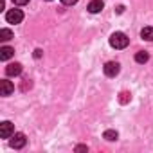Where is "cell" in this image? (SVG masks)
I'll list each match as a JSON object with an SVG mask.
<instances>
[{
  "instance_id": "6da1fadb",
  "label": "cell",
  "mask_w": 153,
  "mask_h": 153,
  "mask_svg": "<svg viewBox=\"0 0 153 153\" xmlns=\"http://www.w3.org/2000/svg\"><path fill=\"white\" fill-rule=\"evenodd\" d=\"M130 43V38L124 34V33H114L110 36V45L114 49H126Z\"/></svg>"
},
{
  "instance_id": "7a4b0ae2",
  "label": "cell",
  "mask_w": 153,
  "mask_h": 153,
  "mask_svg": "<svg viewBox=\"0 0 153 153\" xmlns=\"http://www.w3.org/2000/svg\"><path fill=\"white\" fill-rule=\"evenodd\" d=\"M6 20H7L9 24H20V22L24 20V13H22L20 9H11V11L6 13Z\"/></svg>"
},
{
  "instance_id": "3957f363",
  "label": "cell",
  "mask_w": 153,
  "mask_h": 153,
  "mask_svg": "<svg viewBox=\"0 0 153 153\" xmlns=\"http://www.w3.org/2000/svg\"><path fill=\"white\" fill-rule=\"evenodd\" d=\"M25 144H27V137L24 133H15L13 135V139H11V148L13 149H22Z\"/></svg>"
},
{
  "instance_id": "277c9868",
  "label": "cell",
  "mask_w": 153,
  "mask_h": 153,
  "mask_svg": "<svg viewBox=\"0 0 153 153\" xmlns=\"http://www.w3.org/2000/svg\"><path fill=\"white\" fill-rule=\"evenodd\" d=\"M13 133H15V126L9 121H4L2 124H0V137L2 139H9Z\"/></svg>"
},
{
  "instance_id": "5b68a950",
  "label": "cell",
  "mask_w": 153,
  "mask_h": 153,
  "mask_svg": "<svg viewBox=\"0 0 153 153\" xmlns=\"http://www.w3.org/2000/svg\"><path fill=\"white\" fill-rule=\"evenodd\" d=\"M119 70H121V67H119L117 61H108L105 65V74L108 76V78H115V76L119 74Z\"/></svg>"
},
{
  "instance_id": "8992f818",
  "label": "cell",
  "mask_w": 153,
  "mask_h": 153,
  "mask_svg": "<svg viewBox=\"0 0 153 153\" xmlns=\"http://www.w3.org/2000/svg\"><path fill=\"white\" fill-rule=\"evenodd\" d=\"M13 92H15V85L11 81H7V79L0 81V94H2V96H11Z\"/></svg>"
},
{
  "instance_id": "52a82bcc",
  "label": "cell",
  "mask_w": 153,
  "mask_h": 153,
  "mask_svg": "<svg viewBox=\"0 0 153 153\" xmlns=\"http://www.w3.org/2000/svg\"><path fill=\"white\" fill-rule=\"evenodd\" d=\"M6 74L7 76H20L22 74V65L20 63H9L6 67Z\"/></svg>"
},
{
  "instance_id": "ba28073f",
  "label": "cell",
  "mask_w": 153,
  "mask_h": 153,
  "mask_svg": "<svg viewBox=\"0 0 153 153\" xmlns=\"http://www.w3.org/2000/svg\"><path fill=\"white\" fill-rule=\"evenodd\" d=\"M13 54H15V49L13 47L4 45L2 49H0V59H2V61H7L9 58H13Z\"/></svg>"
},
{
  "instance_id": "9c48e42d",
  "label": "cell",
  "mask_w": 153,
  "mask_h": 153,
  "mask_svg": "<svg viewBox=\"0 0 153 153\" xmlns=\"http://www.w3.org/2000/svg\"><path fill=\"white\" fill-rule=\"evenodd\" d=\"M103 7H105L103 0H92V2L88 4V7H87V9H88L90 13H99V11H101Z\"/></svg>"
},
{
  "instance_id": "30bf717a",
  "label": "cell",
  "mask_w": 153,
  "mask_h": 153,
  "mask_svg": "<svg viewBox=\"0 0 153 153\" xmlns=\"http://www.w3.org/2000/svg\"><path fill=\"white\" fill-rule=\"evenodd\" d=\"M148 59H149V54H148L146 51H139V52L135 54V61H137V63H146Z\"/></svg>"
},
{
  "instance_id": "8fae6325",
  "label": "cell",
  "mask_w": 153,
  "mask_h": 153,
  "mask_svg": "<svg viewBox=\"0 0 153 153\" xmlns=\"http://www.w3.org/2000/svg\"><path fill=\"white\" fill-rule=\"evenodd\" d=\"M140 36L144 40H148V42H153V27H144L140 31Z\"/></svg>"
},
{
  "instance_id": "7c38bea8",
  "label": "cell",
  "mask_w": 153,
  "mask_h": 153,
  "mask_svg": "<svg viewBox=\"0 0 153 153\" xmlns=\"http://www.w3.org/2000/svg\"><path fill=\"white\" fill-rule=\"evenodd\" d=\"M103 137H105L106 140H117V137H119V133H117L115 130H106Z\"/></svg>"
},
{
  "instance_id": "4fadbf2b",
  "label": "cell",
  "mask_w": 153,
  "mask_h": 153,
  "mask_svg": "<svg viewBox=\"0 0 153 153\" xmlns=\"http://www.w3.org/2000/svg\"><path fill=\"white\" fill-rule=\"evenodd\" d=\"M11 38H13V33L9 29H2V31H0V40H2V42H9Z\"/></svg>"
},
{
  "instance_id": "5bb4252c",
  "label": "cell",
  "mask_w": 153,
  "mask_h": 153,
  "mask_svg": "<svg viewBox=\"0 0 153 153\" xmlns=\"http://www.w3.org/2000/svg\"><path fill=\"white\" fill-rule=\"evenodd\" d=\"M130 99H131V94H130V92H121V94H119V101H121L123 105H126Z\"/></svg>"
},
{
  "instance_id": "9a60e30c",
  "label": "cell",
  "mask_w": 153,
  "mask_h": 153,
  "mask_svg": "<svg viewBox=\"0 0 153 153\" xmlns=\"http://www.w3.org/2000/svg\"><path fill=\"white\" fill-rule=\"evenodd\" d=\"M31 87H33V83H31V81H29V79H24V83H22V90H24V92H25V90H29V88H31Z\"/></svg>"
},
{
  "instance_id": "2e32d148",
  "label": "cell",
  "mask_w": 153,
  "mask_h": 153,
  "mask_svg": "<svg viewBox=\"0 0 153 153\" xmlns=\"http://www.w3.org/2000/svg\"><path fill=\"white\" fill-rule=\"evenodd\" d=\"M76 2H78V0H61V4H63V6H74Z\"/></svg>"
},
{
  "instance_id": "e0dca14e",
  "label": "cell",
  "mask_w": 153,
  "mask_h": 153,
  "mask_svg": "<svg viewBox=\"0 0 153 153\" xmlns=\"http://www.w3.org/2000/svg\"><path fill=\"white\" fill-rule=\"evenodd\" d=\"M13 2L16 6H25V4H29V0H13Z\"/></svg>"
},
{
  "instance_id": "ac0fdd59",
  "label": "cell",
  "mask_w": 153,
  "mask_h": 153,
  "mask_svg": "<svg viewBox=\"0 0 153 153\" xmlns=\"http://www.w3.org/2000/svg\"><path fill=\"white\" fill-rule=\"evenodd\" d=\"M76 151H78V153L79 151H88V148L87 146H76Z\"/></svg>"
},
{
  "instance_id": "d6986e66",
  "label": "cell",
  "mask_w": 153,
  "mask_h": 153,
  "mask_svg": "<svg viewBox=\"0 0 153 153\" xmlns=\"http://www.w3.org/2000/svg\"><path fill=\"white\" fill-rule=\"evenodd\" d=\"M34 58H42V51H40V49L34 51Z\"/></svg>"
}]
</instances>
